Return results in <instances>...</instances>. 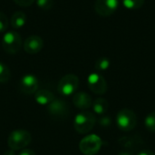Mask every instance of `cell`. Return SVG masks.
<instances>
[{"label": "cell", "mask_w": 155, "mask_h": 155, "mask_svg": "<svg viewBox=\"0 0 155 155\" xmlns=\"http://www.w3.org/2000/svg\"><path fill=\"white\" fill-rule=\"evenodd\" d=\"M96 123L95 115L91 112H81L75 117L74 121V130L80 134H88L94 126Z\"/></svg>", "instance_id": "6da1fadb"}, {"label": "cell", "mask_w": 155, "mask_h": 155, "mask_svg": "<svg viewBox=\"0 0 155 155\" xmlns=\"http://www.w3.org/2000/svg\"><path fill=\"white\" fill-rule=\"evenodd\" d=\"M31 134L25 130L13 131L7 138V145L13 151L25 149L31 143Z\"/></svg>", "instance_id": "7a4b0ae2"}, {"label": "cell", "mask_w": 155, "mask_h": 155, "mask_svg": "<svg viewBox=\"0 0 155 155\" xmlns=\"http://www.w3.org/2000/svg\"><path fill=\"white\" fill-rule=\"evenodd\" d=\"M104 142L102 139L95 135L90 134L83 138L79 143V149L84 155H95L102 148Z\"/></svg>", "instance_id": "3957f363"}, {"label": "cell", "mask_w": 155, "mask_h": 155, "mask_svg": "<svg viewBox=\"0 0 155 155\" xmlns=\"http://www.w3.org/2000/svg\"><path fill=\"white\" fill-rule=\"evenodd\" d=\"M116 123L122 131L131 132L137 125V116L134 111L129 109H123L117 114Z\"/></svg>", "instance_id": "277c9868"}, {"label": "cell", "mask_w": 155, "mask_h": 155, "mask_svg": "<svg viewBox=\"0 0 155 155\" xmlns=\"http://www.w3.org/2000/svg\"><path fill=\"white\" fill-rule=\"evenodd\" d=\"M2 46L4 50L10 54L18 53L22 46V39L20 35L14 30L5 32L2 38Z\"/></svg>", "instance_id": "5b68a950"}, {"label": "cell", "mask_w": 155, "mask_h": 155, "mask_svg": "<svg viewBox=\"0 0 155 155\" xmlns=\"http://www.w3.org/2000/svg\"><path fill=\"white\" fill-rule=\"evenodd\" d=\"M78 86H79V78L75 74H68L61 78L57 85V90L61 95L69 96L76 92Z\"/></svg>", "instance_id": "8992f818"}, {"label": "cell", "mask_w": 155, "mask_h": 155, "mask_svg": "<svg viewBox=\"0 0 155 155\" xmlns=\"http://www.w3.org/2000/svg\"><path fill=\"white\" fill-rule=\"evenodd\" d=\"M119 5V0H96L94 3V10L101 16H110L115 13Z\"/></svg>", "instance_id": "52a82bcc"}, {"label": "cell", "mask_w": 155, "mask_h": 155, "mask_svg": "<svg viewBox=\"0 0 155 155\" xmlns=\"http://www.w3.org/2000/svg\"><path fill=\"white\" fill-rule=\"evenodd\" d=\"M87 84L89 89L96 94H104L107 91V83L103 75L93 73L87 77Z\"/></svg>", "instance_id": "ba28073f"}, {"label": "cell", "mask_w": 155, "mask_h": 155, "mask_svg": "<svg viewBox=\"0 0 155 155\" xmlns=\"http://www.w3.org/2000/svg\"><path fill=\"white\" fill-rule=\"evenodd\" d=\"M48 113L54 117H65L69 114L68 104L61 99H54L47 105Z\"/></svg>", "instance_id": "9c48e42d"}, {"label": "cell", "mask_w": 155, "mask_h": 155, "mask_svg": "<svg viewBox=\"0 0 155 155\" xmlns=\"http://www.w3.org/2000/svg\"><path fill=\"white\" fill-rule=\"evenodd\" d=\"M20 90L25 94H33L38 89V79L31 74H25L20 79Z\"/></svg>", "instance_id": "30bf717a"}, {"label": "cell", "mask_w": 155, "mask_h": 155, "mask_svg": "<svg viewBox=\"0 0 155 155\" xmlns=\"http://www.w3.org/2000/svg\"><path fill=\"white\" fill-rule=\"evenodd\" d=\"M119 144L127 151H137L144 146V142L142 137L138 135L124 136L119 139Z\"/></svg>", "instance_id": "8fae6325"}, {"label": "cell", "mask_w": 155, "mask_h": 155, "mask_svg": "<svg viewBox=\"0 0 155 155\" xmlns=\"http://www.w3.org/2000/svg\"><path fill=\"white\" fill-rule=\"evenodd\" d=\"M24 50L30 54H35L39 53L44 47V41L39 35H30L24 42Z\"/></svg>", "instance_id": "7c38bea8"}, {"label": "cell", "mask_w": 155, "mask_h": 155, "mask_svg": "<svg viewBox=\"0 0 155 155\" xmlns=\"http://www.w3.org/2000/svg\"><path fill=\"white\" fill-rule=\"evenodd\" d=\"M73 104L75 107L81 110H86L93 105V101L88 94L84 92H78L73 96Z\"/></svg>", "instance_id": "4fadbf2b"}, {"label": "cell", "mask_w": 155, "mask_h": 155, "mask_svg": "<svg viewBox=\"0 0 155 155\" xmlns=\"http://www.w3.org/2000/svg\"><path fill=\"white\" fill-rule=\"evenodd\" d=\"M35 100L40 105H48L53 100H54V95L52 92L45 89L37 90L35 94Z\"/></svg>", "instance_id": "5bb4252c"}, {"label": "cell", "mask_w": 155, "mask_h": 155, "mask_svg": "<svg viewBox=\"0 0 155 155\" xmlns=\"http://www.w3.org/2000/svg\"><path fill=\"white\" fill-rule=\"evenodd\" d=\"M26 23V15L22 11H16L11 17V25L14 29H20L25 26Z\"/></svg>", "instance_id": "9a60e30c"}, {"label": "cell", "mask_w": 155, "mask_h": 155, "mask_svg": "<svg viewBox=\"0 0 155 155\" xmlns=\"http://www.w3.org/2000/svg\"><path fill=\"white\" fill-rule=\"evenodd\" d=\"M93 109L98 114H104L109 108V103L104 98H97L93 103Z\"/></svg>", "instance_id": "2e32d148"}, {"label": "cell", "mask_w": 155, "mask_h": 155, "mask_svg": "<svg viewBox=\"0 0 155 155\" xmlns=\"http://www.w3.org/2000/svg\"><path fill=\"white\" fill-rule=\"evenodd\" d=\"M145 0H123V5L129 10H136L143 6Z\"/></svg>", "instance_id": "e0dca14e"}, {"label": "cell", "mask_w": 155, "mask_h": 155, "mask_svg": "<svg viewBox=\"0 0 155 155\" xmlns=\"http://www.w3.org/2000/svg\"><path fill=\"white\" fill-rule=\"evenodd\" d=\"M111 65V62L107 57H100L99 59H97V61L95 62L94 67L97 71H106Z\"/></svg>", "instance_id": "ac0fdd59"}, {"label": "cell", "mask_w": 155, "mask_h": 155, "mask_svg": "<svg viewBox=\"0 0 155 155\" xmlns=\"http://www.w3.org/2000/svg\"><path fill=\"white\" fill-rule=\"evenodd\" d=\"M144 124L148 131H150L152 133H155V111L152 112L151 114H149L146 116Z\"/></svg>", "instance_id": "d6986e66"}, {"label": "cell", "mask_w": 155, "mask_h": 155, "mask_svg": "<svg viewBox=\"0 0 155 155\" xmlns=\"http://www.w3.org/2000/svg\"><path fill=\"white\" fill-rule=\"evenodd\" d=\"M11 73L9 68L3 63H0V83H5L9 81Z\"/></svg>", "instance_id": "ffe728a7"}, {"label": "cell", "mask_w": 155, "mask_h": 155, "mask_svg": "<svg viewBox=\"0 0 155 155\" xmlns=\"http://www.w3.org/2000/svg\"><path fill=\"white\" fill-rule=\"evenodd\" d=\"M36 5L42 10H50L54 6V0H36Z\"/></svg>", "instance_id": "44dd1931"}, {"label": "cell", "mask_w": 155, "mask_h": 155, "mask_svg": "<svg viewBox=\"0 0 155 155\" xmlns=\"http://www.w3.org/2000/svg\"><path fill=\"white\" fill-rule=\"evenodd\" d=\"M7 28H8L7 16L3 12H0V33L5 32Z\"/></svg>", "instance_id": "7402d4cb"}, {"label": "cell", "mask_w": 155, "mask_h": 155, "mask_svg": "<svg viewBox=\"0 0 155 155\" xmlns=\"http://www.w3.org/2000/svg\"><path fill=\"white\" fill-rule=\"evenodd\" d=\"M98 123L102 127H109L112 124V120L110 116H103L99 119Z\"/></svg>", "instance_id": "603a6c76"}, {"label": "cell", "mask_w": 155, "mask_h": 155, "mask_svg": "<svg viewBox=\"0 0 155 155\" xmlns=\"http://www.w3.org/2000/svg\"><path fill=\"white\" fill-rule=\"evenodd\" d=\"M35 0H14V2L19 5V6H23V7H27L30 6L34 4Z\"/></svg>", "instance_id": "cb8c5ba5"}, {"label": "cell", "mask_w": 155, "mask_h": 155, "mask_svg": "<svg viewBox=\"0 0 155 155\" xmlns=\"http://www.w3.org/2000/svg\"><path fill=\"white\" fill-rule=\"evenodd\" d=\"M19 155H35V153L29 149H23L22 152L19 153Z\"/></svg>", "instance_id": "d4e9b609"}, {"label": "cell", "mask_w": 155, "mask_h": 155, "mask_svg": "<svg viewBox=\"0 0 155 155\" xmlns=\"http://www.w3.org/2000/svg\"><path fill=\"white\" fill-rule=\"evenodd\" d=\"M137 155H155V153L150 150H142Z\"/></svg>", "instance_id": "484cf974"}, {"label": "cell", "mask_w": 155, "mask_h": 155, "mask_svg": "<svg viewBox=\"0 0 155 155\" xmlns=\"http://www.w3.org/2000/svg\"><path fill=\"white\" fill-rule=\"evenodd\" d=\"M3 155H16L15 154V151H13V150H9V151H6L5 153Z\"/></svg>", "instance_id": "4316f807"}, {"label": "cell", "mask_w": 155, "mask_h": 155, "mask_svg": "<svg viewBox=\"0 0 155 155\" xmlns=\"http://www.w3.org/2000/svg\"><path fill=\"white\" fill-rule=\"evenodd\" d=\"M118 155H134V153L127 151V152H121V153H119V154Z\"/></svg>", "instance_id": "83f0119b"}]
</instances>
